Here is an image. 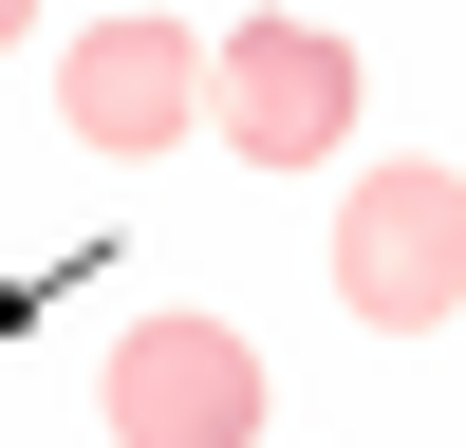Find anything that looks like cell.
I'll return each instance as SVG.
<instances>
[{
	"label": "cell",
	"instance_id": "3",
	"mask_svg": "<svg viewBox=\"0 0 466 448\" xmlns=\"http://www.w3.org/2000/svg\"><path fill=\"white\" fill-rule=\"evenodd\" d=\"M206 112H224V149L243 168H318L336 131H355V37H318V19H243L206 56Z\"/></svg>",
	"mask_w": 466,
	"mask_h": 448
},
{
	"label": "cell",
	"instance_id": "1",
	"mask_svg": "<svg viewBox=\"0 0 466 448\" xmlns=\"http://www.w3.org/2000/svg\"><path fill=\"white\" fill-rule=\"evenodd\" d=\"M336 299H355L373 336H448L466 318V187L448 168H355V206H336Z\"/></svg>",
	"mask_w": 466,
	"mask_h": 448
},
{
	"label": "cell",
	"instance_id": "5",
	"mask_svg": "<svg viewBox=\"0 0 466 448\" xmlns=\"http://www.w3.org/2000/svg\"><path fill=\"white\" fill-rule=\"evenodd\" d=\"M0 37H19V0H0Z\"/></svg>",
	"mask_w": 466,
	"mask_h": 448
},
{
	"label": "cell",
	"instance_id": "2",
	"mask_svg": "<svg viewBox=\"0 0 466 448\" xmlns=\"http://www.w3.org/2000/svg\"><path fill=\"white\" fill-rule=\"evenodd\" d=\"M112 448H261V336L243 318H131L112 336Z\"/></svg>",
	"mask_w": 466,
	"mask_h": 448
},
{
	"label": "cell",
	"instance_id": "4",
	"mask_svg": "<svg viewBox=\"0 0 466 448\" xmlns=\"http://www.w3.org/2000/svg\"><path fill=\"white\" fill-rule=\"evenodd\" d=\"M56 112H75L94 149H131V168H149V149L206 112V37H187V19H75V56H56Z\"/></svg>",
	"mask_w": 466,
	"mask_h": 448
}]
</instances>
